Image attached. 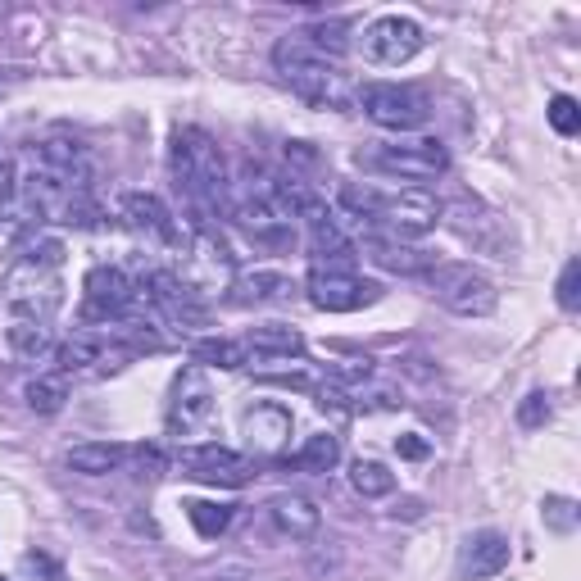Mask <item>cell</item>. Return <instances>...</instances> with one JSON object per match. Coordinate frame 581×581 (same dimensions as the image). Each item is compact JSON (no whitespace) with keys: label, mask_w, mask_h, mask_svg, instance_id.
<instances>
[{"label":"cell","mask_w":581,"mask_h":581,"mask_svg":"<svg viewBox=\"0 0 581 581\" xmlns=\"http://www.w3.org/2000/svg\"><path fill=\"white\" fill-rule=\"evenodd\" d=\"M168 168H173V182L191 205V232H209L214 209L227 205V182H232L218 141L205 128H178L168 141Z\"/></svg>","instance_id":"6da1fadb"},{"label":"cell","mask_w":581,"mask_h":581,"mask_svg":"<svg viewBox=\"0 0 581 581\" xmlns=\"http://www.w3.org/2000/svg\"><path fill=\"white\" fill-rule=\"evenodd\" d=\"M227 214L237 218V227L255 246H268V250L296 246V209H291V196H286L282 178H273L264 168L246 164L237 182H227Z\"/></svg>","instance_id":"7a4b0ae2"},{"label":"cell","mask_w":581,"mask_h":581,"mask_svg":"<svg viewBox=\"0 0 581 581\" xmlns=\"http://www.w3.org/2000/svg\"><path fill=\"white\" fill-rule=\"evenodd\" d=\"M273 69L282 73V82L296 91L300 100L318 109H350L355 105V87H350V73L341 69V60L323 55L318 46H309L300 32L282 37L273 46Z\"/></svg>","instance_id":"3957f363"},{"label":"cell","mask_w":581,"mask_h":581,"mask_svg":"<svg viewBox=\"0 0 581 581\" xmlns=\"http://www.w3.org/2000/svg\"><path fill=\"white\" fill-rule=\"evenodd\" d=\"M368 223H373L368 232H377V237H395V241L427 237V232L441 223V200H436L432 191H423V187L382 191Z\"/></svg>","instance_id":"277c9868"},{"label":"cell","mask_w":581,"mask_h":581,"mask_svg":"<svg viewBox=\"0 0 581 581\" xmlns=\"http://www.w3.org/2000/svg\"><path fill=\"white\" fill-rule=\"evenodd\" d=\"M359 164L373 168V173H386V178L427 182V178H436V173L450 168V150L436 137H404V141H391V146L359 150Z\"/></svg>","instance_id":"5b68a950"},{"label":"cell","mask_w":581,"mask_h":581,"mask_svg":"<svg viewBox=\"0 0 581 581\" xmlns=\"http://www.w3.org/2000/svg\"><path fill=\"white\" fill-rule=\"evenodd\" d=\"M427 286H432V296L459 318H486L500 305V291L491 286V277L473 273L468 264H436L432 273H427Z\"/></svg>","instance_id":"8992f818"},{"label":"cell","mask_w":581,"mask_h":581,"mask_svg":"<svg viewBox=\"0 0 581 581\" xmlns=\"http://www.w3.org/2000/svg\"><path fill=\"white\" fill-rule=\"evenodd\" d=\"M355 100L377 128H391L400 137L418 132L427 123V114H432L427 96H418L414 87H400V82H364V87H355Z\"/></svg>","instance_id":"52a82bcc"},{"label":"cell","mask_w":581,"mask_h":581,"mask_svg":"<svg viewBox=\"0 0 581 581\" xmlns=\"http://www.w3.org/2000/svg\"><path fill=\"white\" fill-rule=\"evenodd\" d=\"M137 305H146V300H141V286L114 264L91 268L87 282H82V318H87V323H105V327L123 323Z\"/></svg>","instance_id":"ba28073f"},{"label":"cell","mask_w":581,"mask_h":581,"mask_svg":"<svg viewBox=\"0 0 581 581\" xmlns=\"http://www.w3.org/2000/svg\"><path fill=\"white\" fill-rule=\"evenodd\" d=\"M182 477L205 486H246L255 477V459L241 450H227V445H187L178 454Z\"/></svg>","instance_id":"9c48e42d"},{"label":"cell","mask_w":581,"mask_h":581,"mask_svg":"<svg viewBox=\"0 0 581 581\" xmlns=\"http://www.w3.org/2000/svg\"><path fill=\"white\" fill-rule=\"evenodd\" d=\"M423 50V28L404 14H382L364 28V55L382 69H400Z\"/></svg>","instance_id":"30bf717a"},{"label":"cell","mask_w":581,"mask_h":581,"mask_svg":"<svg viewBox=\"0 0 581 581\" xmlns=\"http://www.w3.org/2000/svg\"><path fill=\"white\" fill-rule=\"evenodd\" d=\"M309 305L323 314H355L382 300V286L359 273H309Z\"/></svg>","instance_id":"8fae6325"},{"label":"cell","mask_w":581,"mask_h":581,"mask_svg":"<svg viewBox=\"0 0 581 581\" xmlns=\"http://www.w3.org/2000/svg\"><path fill=\"white\" fill-rule=\"evenodd\" d=\"M5 305L19 318H37V323H50V314L60 309V282L50 268H32L19 264L10 277H5Z\"/></svg>","instance_id":"7c38bea8"},{"label":"cell","mask_w":581,"mask_h":581,"mask_svg":"<svg viewBox=\"0 0 581 581\" xmlns=\"http://www.w3.org/2000/svg\"><path fill=\"white\" fill-rule=\"evenodd\" d=\"M32 164L50 178H60L69 191H87L91 187V159H87V146L73 137H46L32 146Z\"/></svg>","instance_id":"4fadbf2b"},{"label":"cell","mask_w":581,"mask_h":581,"mask_svg":"<svg viewBox=\"0 0 581 581\" xmlns=\"http://www.w3.org/2000/svg\"><path fill=\"white\" fill-rule=\"evenodd\" d=\"M209 409H214V391H209L205 373L200 368H182L178 382H173V400H168V432L173 436L196 432L209 418Z\"/></svg>","instance_id":"5bb4252c"},{"label":"cell","mask_w":581,"mask_h":581,"mask_svg":"<svg viewBox=\"0 0 581 581\" xmlns=\"http://www.w3.org/2000/svg\"><path fill=\"white\" fill-rule=\"evenodd\" d=\"M241 345L250 350V364L246 368H259L264 373L268 364H291V359L305 355V332L300 327H286V323H259L241 336Z\"/></svg>","instance_id":"9a60e30c"},{"label":"cell","mask_w":581,"mask_h":581,"mask_svg":"<svg viewBox=\"0 0 581 581\" xmlns=\"http://www.w3.org/2000/svg\"><path fill=\"white\" fill-rule=\"evenodd\" d=\"M123 218H128L132 232L159 241V246H182V227L173 218V209L159 196H150V191H128L123 196Z\"/></svg>","instance_id":"2e32d148"},{"label":"cell","mask_w":581,"mask_h":581,"mask_svg":"<svg viewBox=\"0 0 581 581\" xmlns=\"http://www.w3.org/2000/svg\"><path fill=\"white\" fill-rule=\"evenodd\" d=\"M241 436H246V450L259 459H277L291 441V414L282 404H255L246 418H241Z\"/></svg>","instance_id":"e0dca14e"},{"label":"cell","mask_w":581,"mask_h":581,"mask_svg":"<svg viewBox=\"0 0 581 581\" xmlns=\"http://www.w3.org/2000/svg\"><path fill=\"white\" fill-rule=\"evenodd\" d=\"M296 291H300L296 277L277 273V268H255V273H241V277H232V282H227V300H232L237 309L286 305Z\"/></svg>","instance_id":"ac0fdd59"},{"label":"cell","mask_w":581,"mask_h":581,"mask_svg":"<svg viewBox=\"0 0 581 581\" xmlns=\"http://www.w3.org/2000/svg\"><path fill=\"white\" fill-rule=\"evenodd\" d=\"M504 568H509V536L473 532L468 541L459 545V563H454L459 581H486V577H495V572H504Z\"/></svg>","instance_id":"d6986e66"},{"label":"cell","mask_w":581,"mask_h":581,"mask_svg":"<svg viewBox=\"0 0 581 581\" xmlns=\"http://www.w3.org/2000/svg\"><path fill=\"white\" fill-rule=\"evenodd\" d=\"M268 522H273L286 541H314L318 527H323V509H318L309 495L282 491L268 500Z\"/></svg>","instance_id":"ffe728a7"},{"label":"cell","mask_w":581,"mask_h":581,"mask_svg":"<svg viewBox=\"0 0 581 581\" xmlns=\"http://www.w3.org/2000/svg\"><path fill=\"white\" fill-rule=\"evenodd\" d=\"M364 255L373 259L377 268H386V273H400V277H418V273H432V268H436V255H427V250L409 246V241L377 237V232H368V237H364Z\"/></svg>","instance_id":"44dd1931"},{"label":"cell","mask_w":581,"mask_h":581,"mask_svg":"<svg viewBox=\"0 0 581 581\" xmlns=\"http://www.w3.org/2000/svg\"><path fill=\"white\" fill-rule=\"evenodd\" d=\"M128 445H114V441H82L73 445L69 454H64V463H69L73 473L82 477H109V473H119L123 463H128Z\"/></svg>","instance_id":"7402d4cb"},{"label":"cell","mask_w":581,"mask_h":581,"mask_svg":"<svg viewBox=\"0 0 581 581\" xmlns=\"http://www.w3.org/2000/svg\"><path fill=\"white\" fill-rule=\"evenodd\" d=\"M5 341H10V350L19 359H28V364H37V359H46L50 350H55L50 323H37V318H14L10 332H5Z\"/></svg>","instance_id":"603a6c76"},{"label":"cell","mask_w":581,"mask_h":581,"mask_svg":"<svg viewBox=\"0 0 581 581\" xmlns=\"http://www.w3.org/2000/svg\"><path fill=\"white\" fill-rule=\"evenodd\" d=\"M300 468V473H314V477H323V473H332L336 463H341V441H336L332 432H318V436H309L305 445L296 450V459H291Z\"/></svg>","instance_id":"cb8c5ba5"},{"label":"cell","mask_w":581,"mask_h":581,"mask_svg":"<svg viewBox=\"0 0 581 581\" xmlns=\"http://www.w3.org/2000/svg\"><path fill=\"white\" fill-rule=\"evenodd\" d=\"M191 359L209 368H246L250 350L241 341H227V336H205V341H191Z\"/></svg>","instance_id":"d4e9b609"},{"label":"cell","mask_w":581,"mask_h":581,"mask_svg":"<svg viewBox=\"0 0 581 581\" xmlns=\"http://www.w3.org/2000/svg\"><path fill=\"white\" fill-rule=\"evenodd\" d=\"M23 400H28L32 414H60L64 400H69V377H64V373L32 377V382L23 386Z\"/></svg>","instance_id":"484cf974"},{"label":"cell","mask_w":581,"mask_h":581,"mask_svg":"<svg viewBox=\"0 0 581 581\" xmlns=\"http://www.w3.org/2000/svg\"><path fill=\"white\" fill-rule=\"evenodd\" d=\"M350 486H355L364 500H382V495L395 491V473L377 459H359L355 468H350Z\"/></svg>","instance_id":"4316f807"},{"label":"cell","mask_w":581,"mask_h":581,"mask_svg":"<svg viewBox=\"0 0 581 581\" xmlns=\"http://www.w3.org/2000/svg\"><path fill=\"white\" fill-rule=\"evenodd\" d=\"M187 518L205 541H218V536L232 527V504H218V500H191L187 504Z\"/></svg>","instance_id":"83f0119b"},{"label":"cell","mask_w":581,"mask_h":581,"mask_svg":"<svg viewBox=\"0 0 581 581\" xmlns=\"http://www.w3.org/2000/svg\"><path fill=\"white\" fill-rule=\"evenodd\" d=\"M541 518H545V527H550V532L568 536V532H577L581 509H577V500H568V495H545Z\"/></svg>","instance_id":"f1b7e54d"},{"label":"cell","mask_w":581,"mask_h":581,"mask_svg":"<svg viewBox=\"0 0 581 581\" xmlns=\"http://www.w3.org/2000/svg\"><path fill=\"white\" fill-rule=\"evenodd\" d=\"M300 37H305L309 46H318L323 55H332V60H341L345 50H350V41H345V28H341V23H314V28H305Z\"/></svg>","instance_id":"f546056e"},{"label":"cell","mask_w":581,"mask_h":581,"mask_svg":"<svg viewBox=\"0 0 581 581\" xmlns=\"http://www.w3.org/2000/svg\"><path fill=\"white\" fill-rule=\"evenodd\" d=\"M23 264H32V268H55L64 264V241L60 237H32L28 246H23Z\"/></svg>","instance_id":"4dcf8cb0"},{"label":"cell","mask_w":581,"mask_h":581,"mask_svg":"<svg viewBox=\"0 0 581 581\" xmlns=\"http://www.w3.org/2000/svg\"><path fill=\"white\" fill-rule=\"evenodd\" d=\"M545 114H550V128L559 132V137H577L581 132V105L572 96H554Z\"/></svg>","instance_id":"1f68e13d"},{"label":"cell","mask_w":581,"mask_h":581,"mask_svg":"<svg viewBox=\"0 0 581 581\" xmlns=\"http://www.w3.org/2000/svg\"><path fill=\"white\" fill-rule=\"evenodd\" d=\"M350 404L355 409H400L404 395L395 386H350Z\"/></svg>","instance_id":"d6a6232c"},{"label":"cell","mask_w":581,"mask_h":581,"mask_svg":"<svg viewBox=\"0 0 581 581\" xmlns=\"http://www.w3.org/2000/svg\"><path fill=\"white\" fill-rule=\"evenodd\" d=\"M550 414H554V404H550V395H545V391L522 395V404H518V427L536 432V427H545V423H550Z\"/></svg>","instance_id":"836d02e7"},{"label":"cell","mask_w":581,"mask_h":581,"mask_svg":"<svg viewBox=\"0 0 581 581\" xmlns=\"http://www.w3.org/2000/svg\"><path fill=\"white\" fill-rule=\"evenodd\" d=\"M377 196H382V191L377 187H359V182H341V205L350 209V214L355 218H373V209H377Z\"/></svg>","instance_id":"e575fe53"},{"label":"cell","mask_w":581,"mask_h":581,"mask_svg":"<svg viewBox=\"0 0 581 581\" xmlns=\"http://www.w3.org/2000/svg\"><path fill=\"white\" fill-rule=\"evenodd\" d=\"M559 305L568 309V314H577L581 309V259H568L559 273Z\"/></svg>","instance_id":"d590c367"},{"label":"cell","mask_w":581,"mask_h":581,"mask_svg":"<svg viewBox=\"0 0 581 581\" xmlns=\"http://www.w3.org/2000/svg\"><path fill=\"white\" fill-rule=\"evenodd\" d=\"M23 572H32V577H41V581H64V568L50 554H23Z\"/></svg>","instance_id":"8d00e7d4"},{"label":"cell","mask_w":581,"mask_h":581,"mask_svg":"<svg viewBox=\"0 0 581 581\" xmlns=\"http://www.w3.org/2000/svg\"><path fill=\"white\" fill-rule=\"evenodd\" d=\"M132 459L141 463V473H146V477H159L168 468V459H164V450H159V445H137V450H132Z\"/></svg>","instance_id":"74e56055"},{"label":"cell","mask_w":581,"mask_h":581,"mask_svg":"<svg viewBox=\"0 0 581 581\" xmlns=\"http://www.w3.org/2000/svg\"><path fill=\"white\" fill-rule=\"evenodd\" d=\"M395 450H400V459H427V454H432V445H427L418 432H409V436H400V441H395Z\"/></svg>","instance_id":"f35d334b"},{"label":"cell","mask_w":581,"mask_h":581,"mask_svg":"<svg viewBox=\"0 0 581 581\" xmlns=\"http://www.w3.org/2000/svg\"><path fill=\"white\" fill-rule=\"evenodd\" d=\"M391 513H395V518H418V513H423V504H418V500H404L400 509H391Z\"/></svg>","instance_id":"ab89813d"},{"label":"cell","mask_w":581,"mask_h":581,"mask_svg":"<svg viewBox=\"0 0 581 581\" xmlns=\"http://www.w3.org/2000/svg\"><path fill=\"white\" fill-rule=\"evenodd\" d=\"M0 581H10V577H0Z\"/></svg>","instance_id":"60d3db41"}]
</instances>
